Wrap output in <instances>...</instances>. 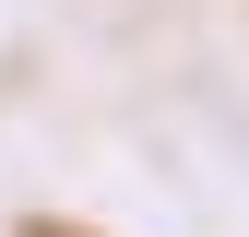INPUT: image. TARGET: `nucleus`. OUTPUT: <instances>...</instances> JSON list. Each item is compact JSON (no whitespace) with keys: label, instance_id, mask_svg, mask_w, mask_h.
I'll list each match as a JSON object with an SVG mask.
<instances>
[{"label":"nucleus","instance_id":"obj_1","mask_svg":"<svg viewBox=\"0 0 249 237\" xmlns=\"http://www.w3.org/2000/svg\"><path fill=\"white\" fill-rule=\"evenodd\" d=\"M24 237H83V225H24Z\"/></svg>","mask_w":249,"mask_h":237}]
</instances>
